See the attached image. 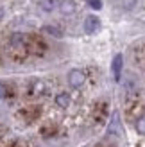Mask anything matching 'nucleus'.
Returning <instances> with one entry per match:
<instances>
[{"instance_id":"1","label":"nucleus","mask_w":145,"mask_h":147,"mask_svg":"<svg viewBox=\"0 0 145 147\" xmlns=\"http://www.w3.org/2000/svg\"><path fill=\"white\" fill-rule=\"evenodd\" d=\"M99 29H100V20L95 16V14L86 16V20H84V31H86V34H95Z\"/></svg>"},{"instance_id":"2","label":"nucleus","mask_w":145,"mask_h":147,"mask_svg":"<svg viewBox=\"0 0 145 147\" xmlns=\"http://www.w3.org/2000/svg\"><path fill=\"white\" fill-rule=\"evenodd\" d=\"M68 83L72 88H81L84 84V74L81 70H70L68 74Z\"/></svg>"},{"instance_id":"3","label":"nucleus","mask_w":145,"mask_h":147,"mask_svg":"<svg viewBox=\"0 0 145 147\" xmlns=\"http://www.w3.org/2000/svg\"><path fill=\"white\" fill-rule=\"evenodd\" d=\"M122 65H124V57L122 54H117L113 59V76L117 81H120V74H122Z\"/></svg>"},{"instance_id":"4","label":"nucleus","mask_w":145,"mask_h":147,"mask_svg":"<svg viewBox=\"0 0 145 147\" xmlns=\"http://www.w3.org/2000/svg\"><path fill=\"white\" fill-rule=\"evenodd\" d=\"M118 131H120V120H118V113H115L109 127H107V135L109 136H118Z\"/></svg>"},{"instance_id":"5","label":"nucleus","mask_w":145,"mask_h":147,"mask_svg":"<svg viewBox=\"0 0 145 147\" xmlns=\"http://www.w3.org/2000/svg\"><path fill=\"white\" fill-rule=\"evenodd\" d=\"M38 5L41 7L43 11H47V13H52L57 5H59V2L57 0H38Z\"/></svg>"},{"instance_id":"6","label":"nucleus","mask_w":145,"mask_h":147,"mask_svg":"<svg viewBox=\"0 0 145 147\" xmlns=\"http://www.w3.org/2000/svg\"><path fill=\"white\" fill-rule=\"evenodd\" d=\"M56 104L59 106V108H68L70 106V95L68 93H57L56 95Z\"/></svg>"},{"instance_id":"7","label":"nucleus","mask_w":145,"mask_h":147,"mask_svg":"<svg viewBox=\"0 0 145 147\" xmlns=\"http://www.w3.org/2000/svg\"><path fill=\"white\" fill-rule=\"evenodd\" d=\"M45 92V83L43 81H34L31 86V95H41Z\"/></svg>"},{"instance_id":"8","label":"nucleus","mask_w":145,"mask_h":147,"mask_svg":"<svg viewBox=\"0 0 145 147\" xmlns=\"http://www.w3.org/2000/svg\"><path fill=\"white\" fill-rule=\"evenodd\" d=\"M43 31H45L47 34H50V36H54V38H63V31L57 29V27H54V25H45Z\"/></svg>"},{"instance_id":"9","label":"nucleus","mask_w":145,"mask_h":147,"mask_svg":"<svg viewBox=\"0 0 145 147\" xmlns=\"http://www.w3.org/2000/svg\"><path fill=\"white\" fill-rule=\"evenodd\" d=\"M75 11V5L72 0H64V2H61V13L63 14H72Z\"/></svg>"},{"instance_id":"10","label":"nucleus","mask_w":145,"mask_h":147,"mask_svg":"<svg viewBox=\"0 0 145 147\" xmlns=\"http://www.w3.org/2000/svg\"><path fill=\"white\" fill-rule=\"evenodd\" d=\"M136 131H138V135H145V117L136 120Z\"/></svg>"},{"instance_id":"11","label":"nucleus","mask_w":145,"mask_h":147,"mask_svg":"<svg viewBox=\"0 0 145 147\" xmlns=\"http://www.w3.org/2000/svg\"><path fill=\"white\" fill-rule=\"evenodd\" d=\"M88 4H90V7L91 9H102V0H88Z\"/></svg>"},{"instance_id":"12","label":"nucleus","mask_w":145,"mask_h":147,"mask_svg":"<svg viewBox=\"0 0 145 147\" xmlns=\"http://www.w3.org/2000/svg\"><path fill=\"white\" fill-rule=\"evenodd\" d=\"M5 95H7V86L4 83H0V99L5 97Z\"/></svg>"}]
</instances>
